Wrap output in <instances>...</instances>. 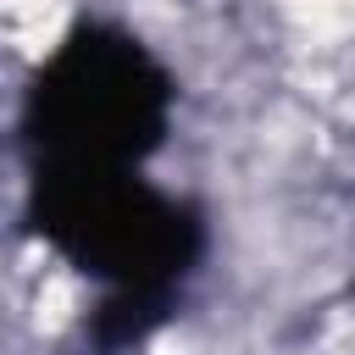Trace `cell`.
<instances>
[{"mask_svg": "<svg viewBox=\"0 0 355 355\" xmlns=\"http://www.w3.org/2000/svg\"><path fill=\"white\" fill-rule=\"evenodd\" d=\"M178 78L122 22H72L22 94V150L33 166L139 172L172 133Z\"/></svg>", "mask_w": 355, "mask_h": 355, "instance_id": "7a4b0ae2", "label": "cell"}, {"mask_svg": "<svg viewBox=\"0 0 355 355\" xmlns=\"http://www.w3.org/2000/svg\"><path fill=\"white\" fill-rule=\"evenodd\" d=\"M22 216L33 239L105 288L89 316L94 349L144 344L205 261V211L144 172L33 166Z\"/></svg>", "mask_w": 355, "mask_h": 355, "instance_id": "6da1fadb", "label": "cell"}]
</instances>
